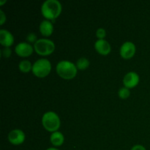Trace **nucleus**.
<instances>
[{
    "mask_svg": "<svg viewBox=\"0 0 150 150\" xmlns=\"http://www.w3.org/2000/svg\"><path fill=\"white\" fill-rule=\"evenodd\" d=\"M96 35L98 37V40H104V38L106 36V32L103 28H99L96 32Z\"/></svg>",
    "mask_w": 150,
    "mask_h": 150,
    "instance_id": "17",
    "label": "nucleus"
},
{
    "mask_svg": "<svg viewBox=\"0 0 150 150\" xmlns=\"http://www.w3.org/2000/svg\"><path fill=\"white\" fill-rule=\"evenodd\" d=\"M77 67L74 63L70 61L64 60L57 64L56 70L59 76L64 79H72L77 75Z\"/></svg>",
    "mask_w": 150,
    "mask_h": 150,
    "instance_id": "2",
    "label": "nucleus"
},
{
    "mask_svg": "<svg viewBox=\"0 0 150 150\" xmlns=\"http://www.w3.org/2000/svg\"><path fill=\"white\" fill-rule=\"evenodd\" d=\"M89 66V61L85 57H82L78 59L76 62V67L79 70H84Z\"/></svg>",
    "mask_w": 150,
    "mask_h": 150,
    "instance_id": "15",
    "label": "nucleus"
},
{
    "mask_svg": "<svg viewBox=\"0 0 150 150\" xmlns=\"http://www.w3.org/2000/svg\"><path fill=\"white\" fill-rule=\"evenodd\" d=\"M32 63L29 60H22L18 64L19 70L22 73H29V71L32 70Z\"/></svg>",
    "mask_w": 150,
    "mask_h": 150,
    "instance_id": "14",
    "label": "nucleus"
},
{
    "mask_svg": "<svg viewBox=\"0 0 150 150\" xmlns=\"http://www.w3.org/2000/svg\"><path fill=\"white\" fill-rule=\"evenodd\" d=\"M46 150H59V149H57V148H53V147H51V148H48V149H47Z\"/></svg>",
    "mask_w": 150,
    "mask_h": 150,
    "instance_id": "22",
    "label": "nucleus"
},
{
    "mask_svg": "<svg viewBox=\"0 0 150 150\" xmlns=\"http://www.w3.org/2000/svg\"><path fill=\"white\" fill-rule=\"evenodd\" d=\"M11 49L9 47H4V49L1 51V56L4 58H9L11 56Z\"/></svg>",
    "mask_w": 150,
    "mask_h": 150,
    "instance_id": "18",
    "label": "nucleus"
},
{
    "mask_svg": "<svg viewBox=\"0 0 150 150\" xmlns=\"http://www.w3.org/2000/svg\"><path fill=\"white\" fill-rule=\"evenodd\" d=\"M136 51L135 44L130 41H127L124 42L120 48V55L125 59H129L135 55Z\"/></svg>",
    "mask_w": 150,
    "mask_h": 150,
    "instance_id": "6",
    "label": "nucleus"
},
{
    "mask_svg": "<svg viewBox=\"0 0 150 150\" xmlns=\"http://www.w3.org/2000/svg\"><path fill=\"white\" fill-rule=\"evenodd\" d=\"M40 33L45 37H49L54 32V26L52 23L48 20H44L40 23L39 26Z\"/></svg>",
    "mask_w": 150,
    "mask_h": 150,
    "instance_id": "12",
    "label": "nucleus"
},
{
    "mask_svg": "<svg viewBox=\"0 0 150 150\" xmlns=\"http://www.w3.org/2000/svg\"><path fill=\"white\" fill-rule=\"evenodd\" d=\"M62 9L58 0H46L41 6V13L47 20H54L61 14Z\"/></svg>",
    "mask_w": 150,
    "mask_h": 150,
    "instance_id": "1",
    "label": "nucleus"
},
{
    "mask_svg": "<svg viewBox=\"0 0 150 150\" xmlns=\"http://www.w3.org/2000/svg\"><path fill=\"white\" fill-rule=\"evenodd\" d=\"M8 140L13 145H20L25 141V133L19 129H14L8 134Z\"/></svg>",
    "mask_w": 150,
    "mask_h": 150,
    "instance_id": "7",
    "label": "nucleus"
},
{
    "mask_svg": "<svg viewBox=\"0 0 150 150\" xmlns=\"http://www.w3.org/2000/svg\"><path fill=\"white\" fill-rule=\"evenodd\" d=\"M118 95L120 96V98L122 99L125 100V99H127V98H129V96L130 95V89L128 88H126V87H122L119 90L118 92Z\"/></svg>",
    "mask_w": 150,
    "mask_h": 150,
    "instance_id": "16",
    "label": "nucleus"
},
{
    "mask_svg": "<svg viewBox=\"0 0 150 150\" xmlns=\"http://www.w3.org/2000/svg\"><path fill=\"white\" fill-rule=\"evenodd\" d=\"M26 40H27V41H29V42H35H35L38 40H37V36L33 33L29 34V35H27V37H26Z\"/></svg>",
    "mask_w": 150,
    "mask_h": 150,
    "instance_id": "19",
    "label": "nucleus"
},
{
    "mask_svg": "<svg viewBox=\"0 0 150 150\" xmlns=\"http://www.w3.org/2000/svg\"><path fill=\"white\" fill-rule=\"evenodd\" d=\"M131 150H146V148L144 146H143L142 145H135L134 146H133Z\"/></svg>",
    "mask_w": 150,
    "mask_h": 150,
    "instance_id": "21",
    "label": "nucleus"
},
{
    "mask_svg": "<svg viewBox=\"0 0 150 150\" xmlns=\"http://www.w3.org/2000/svg\"><path fill=\"white\" fill-rule=\"evenodd\" d=\"M42 124L44 128L49 132L57 131L61 125V121L59 116L54 111L45 113L42 117Z\"/></svg>",
    "mask_w": 150,
    "mask_h": 150,
    "instance_id": "3",
    "label": "nucleus"
},
{
    "mask_svg": "<svg viewBox=\"0 0 150 150\" xmlns=\"http://www.w3.org/2000/svg\"><path fill=\"white\" fill-rule=\"evenodd\" d=\"M35 52L40 56H48L55 50V44L52 40L45 38L38 39L34 44Z\"/></svg>",
    "mask_w": 150,
    "mask_h": 150,
    "instance_id": "4",
    "label": "nucleus"
},
{
    "mask_svg": "<svg viewBox=\"0 0 150 150\" xmlns=\"http://www.w3.org/2000/svg\"><path fill=\"white\" fill-rule=\"evenodd\" d=\"M95 50L101 55H108L111 51V46L105 40H98L95 43Z\"/></svg>",
    "mask_w": 150,
    "mask_h": 150,
    "instance_id": "10",
    "label": "nucleus"
},
{
    "mask_svg": "<svg viewBox=\"0 0 150 150\" xmlns=\"http://www.w3.org/2000/svg\"><path fill=\"white\" fill-rule=\"evenodd\" d=\"M15 51L16 54L19 57H27L32 55L34 51L33 47L32 45L28 42H22L18 44L15 48Z\"/></svg>",
    "mask_w": 150,
    "mask_h": 150,
    "instance_id": "8",
    "label": "nucleus"
},
{
    "mask_svg": "<svg viewBox=\"0 0 150 150\" xmlns=\"http://www.w3.org/2000/svg\"><path fill=\"white\" fill-rule=\"evenodd\" d=\"M6 1H7L6 0H4V1H1H1H0V4H1V5H2V4H4V2H6Z\"/></svg>",
    "mask_w": 150,
    "mask_h": 150,
    "instance_id": "23",
    "label": "nucleus"
},
{
    "mask_svg": "<svg viewBox=\"0 0 150 150\" xmlns=\"http://www.w3.org/2000/svg\"><path fill=\"white\" fill-rule=\"evenodd\" d=\"M51 64L47 59H40L32 65V73L38 78H45L51 73Z\"/></svg>",
    "mask_w": 150,
    "mask_h": 150,
    "instance_id": "5",
    "label": "nucleus"
},
{
    "mask_svg": "<svg viewBox=\"0 0 150 150\" xmlns=\"http://www.w3.org/2000/svg\"><path fill=\"white\" fill-rule=\"evenodd\" d=\"M139 83V76L135 72H129L123 78V83L125 87L129 89L134 88Z\"/></svg>",
    "mask_w": 150,
    "mask_h": 150,
    "instance_id": "9",
    "label": "nucleus"
},
{
    "mask_svg": "<svg viewBox=\"0 0 150 150\" xmlns=\"http://www.w3.org/2000/svg\"><path fill=\"white\" fill-rule=\"evenodd\" d=\"M0 18H1V21H0V24L3 25L4 22L6 21V15L4 14L2 10H0Z\"/></svg>",
    "mask_w": 150,
    "mask_h": 150,
    "instance_id": "20",
    "label": "nucleus"
},
{
    "mask_svg": "<svg viewBox=\"0 0 150 150\" xmlns=\"http://www.w3.org/2000/svg\"><path fill=\"white\" fill-rule=\"evenodd\" d=\"M0 43L4 47L10 48L14 43V37L9 31L6 29L0 30Z\"/></svg>",
    "mask_w": 150,
    "mask_h": 150,
    "instance_id": "11",
    "label": "nucleus"
},
{
    "mask_svg": "<svg viewBox=\"0 0 150 150\" xmlns=\"http://www.w3.org/2000/svg\"><path fill=\"white\" fill-rule=\"evenodd\" d=\"M51 143L55 146H59L63 144L64 142V136L61 132L56 131L52 133L50 137Z\"/></svg>",
    "mask_w": 150,
    "mask_h": 150,
    "instance_id": "13",
    "label": "nucleus"
}]
</instances>
